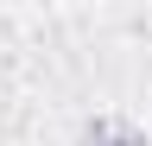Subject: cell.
Here are the masks:
<instances>
[{
    "label": "cell",
    "mask_w": 152,
    "mask_h": 146,
    "mask_svg": "<svg viewBox=\"0 0 152 146\" xmlns=\"http://www.w3.org/2000/svg\"><path fill=\"white\" fill-rule=\"evenodd\" d=\"M102 146H146V134H140V127H114V121H108Z\"/></svg>",
    "instance_id": "1"
}]
</instances>
